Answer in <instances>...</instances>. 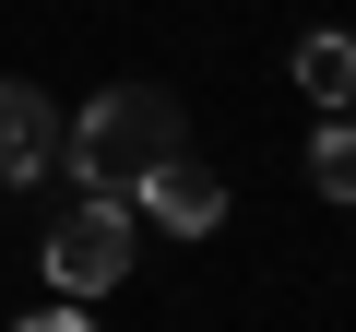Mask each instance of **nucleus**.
I'll return each mask as SVG.
<instances>
[{"mask_svg": "<svg viewBox=\"0 0 356 332\" xmlns=\"http://www.w3.org/2000/svg\"><path fill=\"white\" fill-rule=\"evenodd\" d=\"M13 332H95V320H83V308L60 297V308H36V320H13Z\"/></svg>", "mask_w": 356, "mask_h": 332, "instance_id": "7", "label": "nucleus"}, {"mask_svg": "<svg viewBox=\"0 0 356 332\" xmlns=\"http://www.w3.org/2000/svg\"><path fill=\"white\" fill-rule=\"evenodd\" d=\"M131 273V202H107V190H83L60 226H48V285L83 308V297H107Z\"/></svg>", "mask_w": 356, "mask_h": 332, "instance_id": "2", "label": "nucleus"}, {"mask_svg": "<svg viewBox=\"0 0 356 332\" xmlns=\"http://www.w3.org/2000/svg\"><path fill=\"white\" fill-rule=\"evenodd\" d=\"M60 154H72V179H83V190L131 202V179H143V166H166V154H178V107H166V83H107Z\"/></svg>", "mask_w": 356, "mask_h": 332, "instance_id": "1", "label": "nucleus"}, {"mask_svg": "<svg viewBox=\"0 0 356 332\" xmlns=\"http://www.w3.org/2000/svg\"><path fill=\"white\" fill-rule=\"evenodd\" d=\"M297 95L332 107V119H356V36H344V24H309V36H297Z\"/></svg>", "mask_w": 356, "mask_h": 332, "instance_id": "5", "label": "nucleus"}, {"mask_svg": "<svg viewBox=\"0 0 356 332\" xmlns=\"http://www.w3.org/2000/svg\"><path fill=\"white\" fill-rule=\"evenodd\" d=\"M309 190H321V202H356V119H332V131L309 142Z\"/></svg>", "mask_w": 356, "mask_h": 332, "instance_id": "6", "label": "nucleus"}, {"mask_svg": "<svg viewBox=\"0 0 356 332\" xmlns=\"http://www.w3.org/2000/svg\"><path fill=\"white\" fill-rule=\"evenodd\" d=\"M60 107L36 95V83H0V190H24V179H48V166H60Z\"/></svg>", "mask_w": 356, "mask_h": 332, "instance_id": "4", "label": "nucleus"}, {"mask_svg": "<svg viewBox=\"0 0 356 332\" xmlns=\"http://www.w3.org/2000/svg\"><path fill=\"white\" fill-rule=\"evenodd\" d=\"M131 202H143L166 238H214V226H226V179H214L191 142H178L166 166H143V179H131Z\"/></svg>", "mask_w": 356, "mask_h": 332, "instance_id": "3", "label": "nucleus"}]
</instances>
